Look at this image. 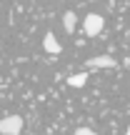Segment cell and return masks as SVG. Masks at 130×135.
Segmentation results:
<instances>
[{"instance_id":"6da1fadb","label":"cell","mask_w":130,"mask_h":135,"mask_svg":"<svg viewBox=\"0 0 130 135\" xmlns=\"http://www.w3.org/2000/svg\"><path fill=\"white\" fill-rule=\"evenodd\" d=\"M83 28H85V35H88V38H95V35L103 33L105 20H103V15H98V13H88V15H85V23H83Z\"/></svg>"},{"instance_id":"7a4b0ae2","label":"cell","mask_w":130,"mask_h":135,"mask_svg":"<svg viewBox=\"0 0 130 135\" xmlns=\"http://www.w3.org/2000/svg\"><path fill=\"white\" fill-rule=\"evenodd\" d=\"M20 130H23V118L20 115L0 118V135H20Z\"/></svg>"},{"instance_id":"3957f363","label":"cell","mask_w":130,"mask_h":135,"mask_svg":"<svg viewBox=\"0 0 130 135\" xmlns=\"http://www.w3.org/2000/svg\"><path fill=\"white\" fill-rule=\"evenodd\" d=\"M85 65H88V68H115L118 60L110 58V55H95V58H90Z\"/></svg>"},{"instance_id":"277c9868","label":"cell","mask_w":130,"mask_h":135,"mask_svg":"<svg viewBox=\"0 0 130 135\" xmlns=\"http://www.w3.org/2000/svg\"><path fill=\"white\" fill-rule=\"evenodd\" d=\"M43 48H45V53H50V55H58L60 50H63V45L58 43V38H55L53 33H45V38H43Z\"/></svg>"},{"instance_id":"5b68a950","label":"cell","mask_w":130,"mask_h":135,"mask_svg":"<svg viewBox=\"0 0 130 135\" xmlns=\"http://www.w3.org/2000/svg\"><path fill=\"white\" fill-rule=\"evenodd\" d=\"M63 28L68 30V33H73V30L78 28V15L73 13V10H68V13L63 15Z\"/></svg>"},{"instance_id":"8992f818","label":"cell","mask_w":130,"mask_h":135,"mask_svg":"<svg viewBox=\"0 0 130 135\" xmlns=\"http://www.w3.org/2000/svg\"><path fill=\"white\" fill-rule=\"evenodd\" d=\"M85 83H88V75H85V73H75V75L68 78V85H70V88H83Z\"/></svg>"},{"instance_id":"52a82bcc","label":"cell","mask_w":130,"mask_h":135,"mask_svg":"<svg viewBox=\"0 0 130 135\" xmlns=\"http://www.w3.org/2000/svg\"><path fill=\"white\" fill-rule=\"evenodd\" d=\"M73 135H98V133H95V130H90V128H78Z\"/></svg>"},{"instance_id":"ba28073f","label":"cell","mask_w":130,"mask_h":135,"mask_svg":"<svg viewBox=\"0 0 130 135\" xmlns=\"http://www.w3.org/2000/svg\"><path fill=\"white\" fill-rule=\"evenodd\" d=\"M125 135H130V125H128V133H125Z\"/></svg>"}]
</instances>
